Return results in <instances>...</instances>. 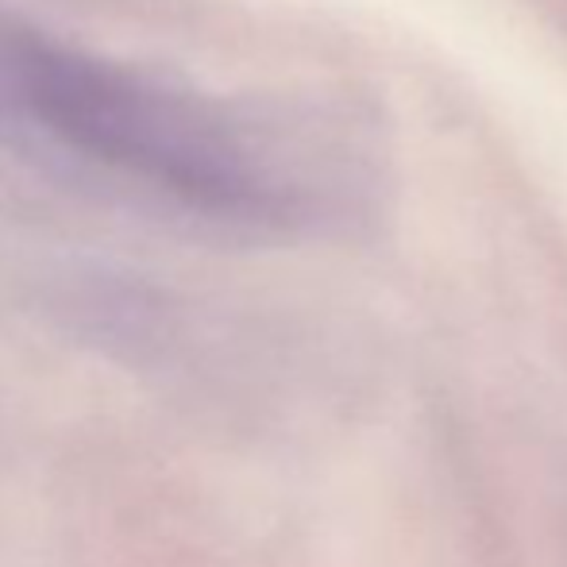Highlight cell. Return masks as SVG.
Returning <instances> with one entry per match:
<instances>
[{
  "label": "cell",
  "instance_id": "1",
  "mask_svg": "<svg viewBox=\"0 0 567 567\" xmlns=\"http://www.w3.org/2000/svg\"><path fill=\"white\" fill-rule=\"evenodd\" d=\"M0 124L213 213L259 209L267 186L202 101L0 12Z\"/></svg>",
  "mask_w": 567,
  "mask_h": 567
}]
</instances>
